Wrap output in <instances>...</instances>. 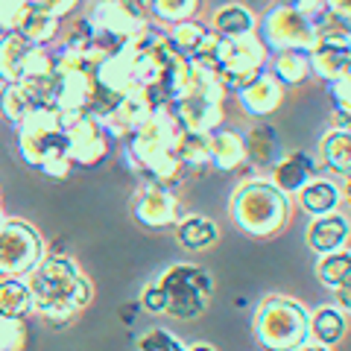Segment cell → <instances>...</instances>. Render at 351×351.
<instances>
[{"mask_svg":"<svg viewBox=\"0 0 351 351\" xmlns=\"http://www.w3.org/2000/svg\"><path fill=\"white\" fill-rule=\"evenodd\" d=\"M32 50H36V44H29L21 32H3L0 36V80L21 82Z\"/></svg>","mask_w":351,"mask_h":351,"instance_id":"20","label":"cell"},{"mask_svg":"<svg viewBox=\"0 0 351 351\" xmlns=\"http://www.w3.org/2000/svg\"><path fill=\"white\" fill-rule=\"evenodd\" d=\"M24 348H27V322L0 316V351H24Z\"/></svg>","mask_w":351,"mask_h":351,"instance_id":"35","label":"cell"},{"mask_svg":"<svg viewBox=\"0 0 351 351\" xmlns=\"http://www.w3.org/2000/svg\"><path fill=\"white\" fill-rule=\"evenodd\" d=\"M138 307H141V302H135V304H123V307H120V319H123V322H135Z\"/></svg>","mask_w":351,"mask_h":351,"instance_id":"43","label":"cell"},{"mask_svg":"<svg viewBox=\"0 0 351 351\" xmlns=\"http://www.w3.org/2000/svg\"><path fill=\"white\" fill-rule=\"evenodd\" d=\"M348 331V316L337 304H322L311 313V339L307 343H319L325 348H334Z\"/></svg>","mask_w":351,"mask_h":351,"instance_id":"21","label":"cell"},{"mask_svg":"<svg viewBox=\"0 0 351 351\" xmlns=\"http://www.w3.org/2000/svg\"><path fill=\"white\" fill-rule=\"evenodd\" d=\"M138 351H188V346L167 328H149L138 339Z\"/></svg>","mask_w":351,"mask_h":351,"instance_id":"34","label":"cell"},{"mask_svg":"<svg viewBox=\"0 0 351 351\" xmlns=\"http://www.w3.org/2000/svg\"><path fill=\"white\" fill-rule=\"evenodd\" d=\"M319 167L351 176V129H331L319 141Z\"/></svg>","mask_w":351,"mask_h":351,"instance_id":"22","label":"cell"},{"mask_svg":"<svg viewBox=\"0 0 351 351\" xmlns=\"http://www.w3.org/2000/svg\"><path fill=\"white\" fill-rule=\"evenodd\" d=\"M29 108H32V106H29V100H27L24 88H21L18 82H3V85H0V114H3L6 123L18 126L21 120L27 117Z\"/></svg>","mask_w":351,"mask_h":351,"instance_id":"31","label":"cell"},{"mask_svg":"<svg viewBox=\"0 0 351 351\" xmlns=\"http://www.w3.org/2000/svg\"><path fill=\"white\" fill-rule=\"evenodd\" d=\"M211 32H217V36H223V38L255 36V32H258V18L243 3H226V6L214 9V15H211Z\"/></svg>","mask_w":351,"mask_h":351,"instance_id":"19","label":"cell"},{"mask_svg":"<svg viewBox=\"0 0 351 351\" xmlns=\"http://www.w3.org/2000/svg\"><path fill=\"white\" fill-rule=\"evenodd\" d=\"M29 9V0H0V36L3 32H18Z\"/></svg>","mask_w":351,"mask_h":351,"instance_id":"36","label":"cell"},{"mask_svg":"<svg viewBox=\"0 0 351 351\" xmlns=\"http://www.w3.org/2000/svg\"><path fill=\"white\" fill-rule=\"evenodd\" d=\"M88 24H91L94 36H100L106 41L123 47L129 38H135L138 32H144L149 27V21H141L132 12H126L117 0H94V6L88 9Z\"/></svg>","mask_w":351,"mask_h":351,"instance_id":"12","label":"cell"},{"mask_svg":"<svg viewBox=\"0 0 351 351\" xmlns=\"http://www.w3.org/2000/svg\"><path fill=\"white\" fill-rule=\"evenodd\" d=\"M176 237H179V243L188 252H202V249H211L217 243L219 232H217L214 219L191 214V217H182L179 223H176Z\"/></svg>","mask_w":351,"mask_h":351,"instance_id":"23","label":"cell"},{"mask_svg":"<svg viewBox=\"0 0 351 351\" xmlns=\"http://www.w3.org/2000/svg\"><path fill=\"white\" fill-rule=\"evenodd\" d=\"M255 337L267 351H295L311 339V313L290 295H269L255 311Z\"/></svg>","mask_w":351,"mask_h":351,"instance_id":"4","label":"cell"},{"mask_svg":"<svg viewBox=\"0 0 351 351\" xmlns=\"http://www.w3.org/2000/svg\"><path fill=\"white\" fill-rule=\"evenodd\" d=\"M316 173H319V161L311 158L307 152H284V156L272 164L269 182L276 184L284 196H293L311 179H316Z\"/></svg>","mask_w":351,"mask_h":351,"instance_id":"13","label":"cell"},{"mask_svg":"<svg viewBox=\"0 0 351 351\" xmlns=\"http://www.w3.org/2000/svg\"><path fill=\"white\" fill-rule=\"evenodd\" d=\"M199 0H152L149 12L156 15L161 24H182V21H191Z\"/></svg>","mask_w":351,"mask_h":351,"instance_id":"32","label":"cell"},{"mask_svg":"<svg viewBox=\"0 0 351 351\" xmlns=\"http://www.w3.org/2000/svg\"><path fill=\"white\" fill-rule=\"evenodd\" d=\"M290 199L269 179H249L232 196V219L240 232L269 237L287 223Z\"/></svg>","mask_w":351,"mask_h":351,"instance_id":"3","label":"cell"},{"mask_svg":"<svg viewBox=\"0 0 351 351\" xmlns=\"http://www.w3.org/2000/svg\"><path fill=\"white\" fill-rule=\"evenodd\" d=\"M59 21H62V18L44 12V9L29 6L27 15H24V21H21L18 32H21V36H24L29 44H36V47H47L50 41L59 38Z\"/></svg>","mask_w":351,"mask_h":351,"instance_id":"28","label":"cell"},{"mask_svg":"<svg viewBox=\"0 0 351 351\" xmlns=\"http://www.w3.org/2000/svg\"><path fill=\"white\" fill-rule=\"evenodd\" d=\"M179 132H182V126H179V120H176L173 108L152 112L144 123L126 138V164H132V170H138V173H149L152 182L170 188L184 173V167L176 161Z\"/></svg>","mask_w":351,"mask_h":351,"instance_id":"2","label":"cell"},{"mask_svg":"<svg viewBox=\"0 0 351 351\" xmlns=\"http://www.w3.org/2000/svg\"><path fill=\"white\" fill-rule=\"evenodd\" d=\"M18 149L29 167H44L53 158L68 156L64 117L56 106H36L18 123Z\"/></svg>","mask_w":351,"mask_h":351,"instance_id":"6","label":"cell"},{"mask_svg":"<svg viewBox=\"0 0 351 351\" xmlns=\"http://www.w3.org/2000/svg\"><path fill=\"white\" fill-rule=\"evenodd\" d=\"M208 149H211V167L223 173H237L246 167V141L240 132L214 129L208 135Z\"/></svg>","mask_w":351,"mask_h":351,"instance_id":"16","label":"cell"},{"mask_svg":"<svg viewBox=\"0 0 351 351\" xmlns=\"http://www.w3.org/2000/svg\"><path fill=\"white\" fill-rule=\"evenodd\" d=\"M132 214L147 228H170L184 217L179 196H176L167 184H158V182H147L144 188L135 193Z\"/></svg>","mask_w":351,"mask_h":351,"instance_id":"11","label":"cell"},{"mask_svg":"<svg viewBox=\"0 0 351 351\" xmlns=\"http://www.w3.org/2000/svg\"><path fill=\"white\" fill-rule=\"evenodd\" d=\"M76 3H80V0H29V6L44 9V12H50L56 18H64L68 12H73Z\"/></svg>","mask_w":351,"mask_h":351,"instance_id":"39","label":"cell"},{"mask_svg":"<svg viewBox=\"0 0 351 351\" xmlns=\"http://www.w3.org/2000/svg\"><path fill=\"white\" fill-rule=\"evenodd\" d=\"M176 161L188 170H205L211 167V149H208V135L202 132H179V141H176Z\"/></svg>","mask_w":351,"mask_h":351,"instance_id":"26","label":"cell"},{"mask_svg":"<svg viewBox=\"0 0 351 351\" xmlns=\"http://www.w3.org/2000/svg\"><path fill=\"white\" fill-rule=\"evenodd\" d=\"M295 199H299V208L304 214L325 217V214L339 211V202H343V188L334 184L331 179L316 176V179H311L299 193H295Z\"/></svg>","mask_w":351,"mask_h":351,"instance_id":"18","label":"cell"},{"mask_svg":"<svg viewBox=\"0 0 351 351\" xmlns=\"http://www.w3.org/2000/svg\"><path fill=\"white\" fill-rule=\"evenodd\" d=\"M328 94H331L339 129H351V80L348 76H339V80L328 82Z\"/></svg>","mask_w":351,"mask_h":351,"instance_id":"33","label":"cell"},{"mask_svg":"<svg viewBox=\"0 0 351 351\" xmlns=\"http://www.w3.org/2000/svg\"><path fill=\"white\" fill-rule=\"evenodd\" d=\"M237 100H240V108H243L246 114L267 117V114H272L284 103V85L267 68L261 76H255V80H252L246 88H240Z\"/></svg>","mask_w":351,"mask_h":351,"instance_id":"14","label":"cell"},{"mask_svg":"<svg viewBox=\"0 0 351 351\" xmlns=\"http://www.w3.org/2000/svg\"><path fill=\"white\" fill-rule=\"evenodd\" d=\"M316 278L328 290H346L351 287V249H339L331 255H322L316 261Z\"/></svg>","mask_w":351,"mask_h":351,"instance_id":"29","label":"cell"},{"mask_svg":"<svg viewBox=\"0 0 351 351\" xmlns=\"http://www.w3.org/2000/svg\"><path fill=\"white\" fill-rule=\"evenodd\" d=\"M44 258V243L38 232L24 219H3L0 223V276H21Z\"/></svg>","mask_w":351,"mask_h":351,"instance_id":"9","label":"cell"},{"mask_svg":"<svg viewBox=\"0 0 351 351\" xmlns=\"http://www.w3.org/2000/svg\"><path fill=\"white\" fill-rule=\"evenodd\" d=\"M348 237H351V219L339 211L325 214V217H313L311 228H307V246L319 258L346 249Z\"/></svg>","mask_w":351,"mask_h":351,"instance_id":"15","label":"cell"},{"mask_svg":"<svg viewBox=\"0 0 351 351\" xmlns=\"http://www.w3.org/2000/svg\"><path fill=\"white\" fill-rule=\"evenodd\" d=\"M188 351H217L214 346H208V343H196V346H191Z\"/></svg>","mask_w":351,"mask_h":351,"instance_id":"46","label":"cell"},{"mask_svg":"<svg viewBox=\"0 0 351 351\" xmlns=\"http://www.w3.org/2000/svg\"><path fill=\"white\" fill-rule=\"evenodd\" d=\"M141 311L147 313H167V293L161 290V284H147L144 293H141Z\"/></svg>","mask_w":351,"mask_h":351,"instance_id":"37","label":"cell"},{"mask_svg":"<svg viewBox=\"0 0 351 351\" xmlns=\"http://www.w3.org/2000/svg\"><path fill=\"white\" fill-rule=\"evenodd\" d=\"M287 6H293V9H299L302 15H307V18H313V24L316 27H322L325 24V12H322V0H287Z\"/></svg>","mask_w":351,"mask_h":351,"instance_id":"38","label":"cell"},{"mask_svg":"<svg viewBox=\"0 0 351 351\" xmlns=\"http://www.w3.org/2000/svg\"><path fill=\"white\" fill-rule=\"evenodd\" d=\"M261 41L267 44L269 53H284V50H304L311 53L319 44V27L313 18L302 15L299 9L287 3H278L267 9V15L258 21Z\"/></svg>","mask_w":351,"mask_h":351,"instance_id":"8","label":"cell"},{"mask_svg":"<svg viewBox=\"0 0 351 351\" xmlns=\"http://www.w3.org/2000/svg\"><path fill=\"white\" fill-rule=\"evenodd\" d=\"M295 351H331V348H325V346H319V343H304L302 348H295Z\"/></svg>","mask_w":351,"mask_h":351,"instance_id":"44","label":"cell"},{"mask_svg":"<svg viewBox=\"0 0 351 351\" xmlns=\"http://www.w3.org/2000/svg\"><path fill=\"white\" fill-rule=\"evenodd\" d=\"M120 6L126 9V12H132L135 18H141V21H147L149 18V6H152V0H117Z\"/></svg>","mask_w":351,"mask_h":351,"instance_id":"41","label":"cell"},{"mask_svg":"<svg viewBox=\"0 0 351 351\" xmlns=\"http://www.w3.org/2000/svg\"><path fill=\"white\" fill-rule=\"evenodd\" d=\"M208 29L205 24H199V21H182V24H173V29L167 32V38H170V44L176 50L182 53V56H196V50L205 44V38H208Z\"/></svg>","mask_w":351,"mask_h":351,"instance_id":"30","label":"cell"},{"mask_svg":"<svg viewBox=\"0 0 351 351\" xmlns=\"http://www.w3.org/2000/svg\"><path fill=\"white\" fill-rule=\"evenodd\" d=\"M32 311V295L27 287V278L3 276L0 278V316L3 319H24Z\"/></svg>","mask_w":351,"mask_h":351,"instance_id":"24","label":"cell"},{"mask_svg":"<svg viewBox=\"0 0 351 351\" xmlns=\"http://www.w3.org/2000/svg\"><path fill=\"white\" fill-rule=\"evenodd\" d=\"M334 295H337V307L351 319V287H346V290H334Z\"/></svg>","mask_w":351,"mask_h":351,"instance_id":"42","label":"cell"},{"mask_svg":"<svg viewBox=\"0 0 351 351\" xmlns=\"http://www.w3.org/2000/svg\"><path fill=\"white\" fill-rule=\"evenodd\" d=\"M71 170H73V161H71L68 156L53 158L50 164H44V167H41V173H44V176H50V179H68Z\"/></svg>","mask_w":351,"mask_h":351,"instance_id":"40","label":"cell"},{"mask_svg":"<svg viewBox=\"0 0 351 351\" xmlns=\"http://www.w3.org/2000/svg\"><path fill=\"white\" fill-rule=\"evenodd\" d=\"M343 199L351 205V176H348V179H346V184H343Z\"/></svg>","mask_w":351,"mask_h":351,"instance_id":"45","label":"cell"},{"mask_svg":"<svg viewBox=\"0 0 351 351\" xmlns=\"http://www.w3.org/2000/svg\"><path fill=\"white\" fill-rule=\"evenodd\" d=\"M161 290L167 293V313L176 319H196L214 293L211 276L196 263H173L161 272Z\"/></svg>","mask_w":351,"mask_h":351,"instance_id":"7","label":"cell"},{"mask_svg":"<svg viewBox=\"0 0 351 351\" xmlns=\"http://www.w3.org/2000/svg\"><path fill=\"white\" fill-rule=\"evenodd\" d=\"M223 94H226V85L219 80V73L211 68H202V64H193L188 91L179 100H173L170 108L182 129L211 135L223 123Z\"/></svg>","mask_w":351,"mask_h":351,"instance_id":"5","label":"cell"},{"mask_svg":"<svg viewBox=\"0 0 351 351\" xmlns=\"http://www.w3.org/2000/svg\"><path fill=\"white\" fill-rule=\"evenodd\" d=\"M351 62V50L331 47V44H316L311 50V71L313 76H319L322 82H334L346 73Z\"/></svg>","mask_w":351,"mask_h":351,"instance_id":"27","label":"cell"},{"mask_svg":"<svg viewBox=\"0 0 351 351\" xmlns=\"http://www.w3.org/2000/svg\"><path fill=\"white\" fill-rule=\"evenodd\" d=\"M27 287L32 295V311L44 319L64 322L91 302V284L76 269V263L64 255H44L27 272Z\"/></svg>","mask_w":351,"mask_h":351,"instance_id":"1","label":"cell"},{"mask_svg":"<svg viewBox=\"0 0 351 351\" xmlns=\"http://www.w3.org/2000/svg\"><path fill=\"white\" fill-rule=\"evenodd\" d=\"M64 138H68V158L80 167H94L108 156V135L94 114H62Z\"/></svg>","mask_w":351,"mask_h":351,"instance_id":"10","label":"cell"},{"mask_svg":"<svg viewBox=\"0 0 351 351\" xmlns=\"http://www.w3.org/2000/svg\"><path fill=\"white\" fill-rule=\"evenodd\" d=\"M269 73L276 76L281 85H304L313 76V71H311V53H304V50L276 53Z\"/></svg>","mask_w":351,"mask_h":351,"instance_id":"25","label":"cell"},{"mask_svg":"<svg viewBox=\"0 0 351 351\" xmlns=\"http://www.w3.org/2000/svg\"><path fill=\"white\" fill-rule=\"evenodd\" d=\"M243 141H246V164L255 170H272V164L284 156L278 132L267 123L252 126L243 135Z\"/></svg>","mask_w":351,"mask_h":351,"instance_id":"17","label":"cell"}]
</instances>
